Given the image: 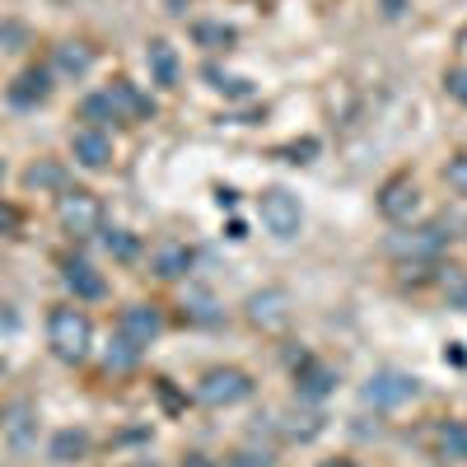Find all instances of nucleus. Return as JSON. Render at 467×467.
I'll return each mask as SVG.
<instances>
[{
	"label": "nucleus",
	"mask_w": 467,
	"mask_h": 467,
	"mask_svg": "<svg viewBox=\"0 0 467 467\" xmlns=\"http://www.w3.org/2000/svg\"><path fill=\"white\" fill-rule=\"evenodd\" d=\"M253 374L248 369H234V365H220V369H206L202 383H197V398L206 407H239L253 398Z\"/></svg>",
	"instance_id": "1"
},
{
	"label": "nucleus",
	"mask_w": 467,
	"mask_h": 467,
	"mask_svg": "<svg viewBox=\"0 0 467 467\" xmlns=\"http://www.w3.org/2000/svg\"><path fill=\"white\" fill-rule=\"evenodd\" d=\"M449 224H416V229H402L388 239V253L402 257V262H435L444 248H449Z\"/></svg>",
	"instance_id": "2"
},
{
	"label": "nucleus",
	"mask_w": 467,
	"mask_h": 467,
	"mask_svg": "<svg viewBox=\"0 0 467 467\" xmlns=\"http://www.w3.org/2000/svg\"><path fill=\"white\" fill-rule=\"evenodd\" d=\"M47 337H52V350L61 360H85V350H89V318L80 314V308H52Z\"/></svg>",
	"instance_id": "3"
},
{
	"label": "nucleus",
	"mask_w": 467,
	"mask_h": 467,
	"mask_svg": "<svg viewBox=\"0 0 467 467\" xmlns=\"http://www.w3.org/2000/svg\"><path fill=\"white\" fill-rule=\"evenodd\" d=\"M416 393H420V383H416L411 374H402V369H379V374L360 388L365 407H379V411H388V407H402V402H411Z\"/></svg>",
	"instance_id": "4"
},
{
	"label": "nucleus",
	"mask_w": 467,
	"mask_h": 467,
	"mask_svg": "<svg viewBox=\"0 0 467 467\" xmlns=\"http://www.w3.org/2000/svg\"><path fill=\"white\" fill-rule=\"evenodd\" d=\"M262 224H266V234H276V239H295L299 234L304 215H299V202L290 197L285 187H266L262 192Z\"/></svg>",
	"instance_id": "5"
},
{
	"label": "nucleus",
	"mask_w": 467,
	"mask_h": 467,
	"mask_svg": "<svg viewBox=\"0 0 467 467\" xmlns=\"http://www.w3.org/2000/svg\"><path fill=\"white\" fill-rule=\"evenodd\" d=\"M420 206V192H416V178L411 173H393L383 187H379V215L393 220V224H407Z\"/></svg>",
	"instance_id": "6"
},
{
	"label": "nucleus",
	"mask_w": 467,
	"mask_h": 467,
	"mask_svg": "<svg viewBox=\"0 0 467 467\" xmlns=\"http://www.w3.org/2000/svg\"><path fill=\"white\" fill-rule=\"evenodd\" d=\"M61 224L75 234V239H89V234L103 229V206L94 192H66L61 197Z\"/></svg>",
	"instance_id": "7"
},
{
	"label": "nucleus",
	"mask_w": 467,
	"mask_h": 467,
	"mask_svg": "<svg viewBox=\"0 0 467 467\" xmlns=\"http://www.w3.org/2000/svg\"><path fill=\"white\" fill-rule=\"evenodd\" d=\"M337 383H341V374H337L327 360L304 356V360L295 365V393H299V402H323L327 393H337Z\"/></svg>",
	"instance_id": "8"
},
{
	"label": "nucleus",
	"mask_w": 467,
	"mask_h": 467,
	"mask_svg": "<svg viewBox=\"0 0 467 467\" xmlns=\"http://www.w3.org/2000/svg\"><path fill=\"white\" fill-rule=\"evenodd\" d=\"M248 323L262 327V332H276L290 323V295L285 290H262L248 299Z\"/></svg>",
	"instance_id": "9"
},
{
	"label": "nucleus",
	"mask_w": 467,
	"mask_h": 467,
	"mask_svg": "<svg viewBox=\"0 0 467 467\" xmlns=\"http://www.w3.org/2000/svg\"><path fill=\"white\" fill-rule=\"evenodd\" d=\"M160 327H164V318H160V308H154V304L122 308V337H131L136 346H150L154 337H160Z\"/></svg>",
	"instance_id": "10"
},
{
	"label": "nucleus",
	"mask_w": 467,
	"mask_h": 467,
	"mask_svg": "<svg viewBox=\"0 0 467 467\" xmlns=\"http://www.w3.org/2000/svg\"><path fill=\"white\" fill-rule=\"evenodd\" d=\"M70 150H75V160H80L85 169H108V164H112V140H108L99 127H89V131H75Z\"/></svg>",
	"instance_id": "11"
},
{
	"label": "nucleus",
	"mask_w": 467,
	"mask_h": 467,
	"mask_svg": "<svg viewBox=\"0 0 467 467\" xmlns=\"http://www.w3.org/2000/svg\"><path fill=\"white\" fill-rule=\"evenodd\" d=\"M145 61H150V70H154V85H164V89H173V85H178L182 66H178V52H173L169 43H150Z\"/></svg>",
	"instance_id": "12"
},
{
	"label": "nucleus",
	"mask_w": 467,
	"mask_h": 467,
	"mask_svg": "<svg viewBox=\"0 0 467 467\" xmlns=\"http://www.w3.org/2000/svg\"><path fill=\"white\" fill-rule=\"evenodd\" d=\"M187 271H192V248L164 244L160 253H154V276L160 281H178V276H187Z\"/></svg>",
	"instance_id": "13"
},
{
	"label": "nucleus",
	"mask_w": 467,
	"mask_h": 467,
	"mask_svg": "<svg viewBox=\"0 0 467 467\" xmlns=\"http://www.w3.org/2000/svg\"><path fill=\"white\" fill-rule=\"evenodd\" d=\"M108 99H112L117 117H150V112H154V103H150L136 85H127V80H117V85L108 89Z\"/></svg>",
	"instance_id": "14"
},
{
	"label": "nucleus",
	"mask_w": 467,
	"mask_h": 467,
	"mask_svg": "<svg viewBox=\"0 0 467 467\" xmlns=\"http://www.w3.org/2000/svg\"><path fill=\"white\" fill-rule=\"evenodd\" d=\"M435 449L449 462H467V420H444L435 435Z\"/></svg>",
	"instance_id": "15"
},
{
	"label": "nucleus",
	"mask_w": 467,
	"mask_h": 467,
	"mask_svg": "<svg viewBox=\"0 0 467 467\" xmlns=\"http://www.w3.org/2000/svg\"><path fill=\"white\" fill-rule=\"evenodd\" d=\"M66 285L80 295V299H103V290H108L103 276H99L89 262H70V266H66Z\"/></svg>",
	"instance_id": "16"
},
{
	"label": "nucleus",
	"mask_w": 467,
	"mask_h": 467,
	"mask_svg": "<svg viewBox=\"0 0 467 467\" xmlns=\"http://www.w3.org/2000/svg\"><path fill=\"white\" fill-rule=\"evenodd\" d=\"M192 37H197L202 47L220 52V47H234V37H239V33H234L229 24H197V28H192Z\"/></svg>",
	"instance_id": "17"
},
{
	"label": "nucleus",
	"mask_w": 467,
	"mask_h": 467,
	"mask_svg": "<svg viewBox=\"0 0 467 467\" xmlns=\"http://www.w3.org/2000/svg\"><path fill=\"white\" fill-rule=\"evenodd\" d=\"M85 449H89V440H85L80 431H61V435L52 440V458H57V462H75Z\"/></svg>",
	"instance_id": "18"
},
{
	"label": "nucleus",
	"mask_w": 467,
	"mask_h": 467,
	"mask_svg": "<svg viewBox=\"0 0 467 467\" xmlns=\"http://www.w3.org/2000/svg\"><path fill=\"white\" fill-rule=\"evenodd\" d=\"M323 420H327V416H318V411H304V416H290V420H285V435L304 444V440H314V435H323Z\"/></svg>",
	"instance_id": "19"
},
{
	"label": "nucleus",
	"mask_w": 467,
	"mask_h": 467,
	"mask_svg": "<svg viewBox=\"0 0 467 467\" xmlns=\"http://www.w3.org/2000/svg\"><path fill=\"white\" fill-rule=\"evenodd\" d=\"M318 140L314 136H304V140H290V145H276V160H290V164H308V160H318Z\"/></svg>",
	"instance_id": "20"
},
{
	"label": "nucleus",
	"mask_w": 467,
	"mask_h": 467,
	"mask_svg": "<svg viewBox=\"0 0 467 467\" xmlns=\"http://www.w3.org/2000/svg\"><path fill=\"white\" fill-rule=\"evenodd\" d=\"M140 360V346L131 341V337H117L112 346H108V369H131Z\"/></svg>",
	"instance_id": "21"
},
{
	"label": "nucleus",
	"mask_w": 467,
	"mask_h": 467,
	"mask_svg": "<svg viewBox=\"0 0 467 467\" xmlns=\"http://www.w3.org/2000/svg\"><path fill=\"white\" fill-rule=\"evenodd\" d=\"M187 318H192V323H220L224 314H220V304H215L206 290H197V295L187 299Z\"/></svg>",
	"instance_id": "22"
},
{
	"label": "nucleus",
	"mask_w": 467,
	"mask_h": 467,
	"mask_svg": "<svg viewBox=\"0 0 467 467\" xmlns=\"http://www.w3.org/2000/svg\"><path fill=\"white\" fill-rule=\"evenodd\" d=\"M206 80H215V89L229 94V99H253V80H239V75H220V70L211 66V70H206Z\"/></svg>",
	"instance_id": "23"
},
{
	"label": "nucleus",
	"mask_w": 467,
	"mask_h": 467,
	"mask_svg": "<svg viewBox=\"0 0 467 467\" xmlns=\"http://www.w3.org/2000/svg\"><path fill=\"white\" fill-rule=\"evenodd\" d=\"M33 99H47V75L43 70H28L15 85V103H33Z\"/></svg>",
	"instance_id": "24"
},
{
	"label": "nucleus",
	"mask_w": 467,
	"mask_h": 467,
	"mask_svg": "<svg viewBox=\"0 0 467 467\" xmlns=\"http://www.w3.org/2000/svg\"><path fill=\"white\" fill-rule=\"evenodd\" d=\"M103 244H108V253H112V257H122V262L140 253L136 234H127V229H108V239H103Z\"/></svg>",
	"instance_id": "25"
},
{
	"label": "nucleus",
	"mask_w": 467,
	"mask_h": 467,
	"mask_svg": "<svg viewBox=\"0 0 467 467\" xmlns=\"http://www.w3.org/2000/svg\"><path fill=\"white\" fill-rule=\"evenodd\" d=\"M57 61H61V70H66V75H85L94 57H89V47H61V57H57Z\"/></svg>",
	"instance_id": "26"
},
{
	"label": "nucleus",
	"mask_w": 467,
	"mask_h": 467,
	"mask_svg": "<svg viewBox=\"0 0 467 467\" xmlns=\"http://www.w3.org/2000/svg\"><path fill=\"white\" fill-rule=\"evenodd\" d=\"M229 467H276V453L271 449H239L229 458Z\"/></svg>",
	"instance_id": "27"
},
{
	"label": "nucleus",
	"mask_w": 467,
	"mask_h": 467,
	"mask_svg": "<svg viewBox=\"0 0 467 467\" xmlns=\"http://www.w3.org/2000/svg\"><path fill=\"white\" fill-rule=\"evenodd\" d=\"M85 117L89 122H117V108L108 94H94V99H85Z\"/></svg>",
	"instance_id": "28"
},
{
	"label": "nucleus",
	"mask_w": 467,
	"mask_h": 467,
	"mask_svg": "<svg viewBox=\"0 0 467 467\" xmlns=\"http://www.w3.org/2000/svg\"><path fill=\"white\" fill-rule=\"evenodd\" d=\"M444 178H449V187L458 192V197H467V154H453V160L444 164Z\"/></svg>",
	"instance_id": "29"
},
{
	"label": "nucleus",
	"mask_w": 467,
	"mask_h": 467,
	"mask_svg": "<svg viewBox=\"0 0 467 467\" xmlns=\"http://www.w3.org/2000/svg\"><path fill=\"white\" fill-rule=\"evenodd\" d=\"M444 89H449L458 103H467V66H458V70H449V75H444Z\"/></svg>",
	"instance_id": "30"
},
{
	"label": "nucleus",
	"mask_w": 467,
	"mask_h": 467,
	"mask_svg": "<svg viewBox=\"0 0 467 467\" xmlns=\"http://www.w3.org/2000/svg\"><path fill=\"white\" fill-rule=\"evenodd\" d=\"M444 285H449V304L467 308V276H444Z\"/></svg>",
	"instance_id": "31"
},
{
	"label": "nucleus",
	"mask_w": 467,
	"mask_h": 467,
	"mask_svg": "<svg viewBox=\"0 0 467 467\" xmlns=\"http://www.w3.org/2000/svg\"><path fill=\"white\" fill-rule=\"evenodd\" d=\"M57 178H61L57 169H33V173H28V182H33V187H37V182H43V187H47V182H57Z\"/></svg>",
	"instance_id": "32"
},
{
	"label": "nucleus",
	"mask_w": 467,
	"mask_h": 467,
	"mask_svg": "<svg viewBox=\"0 0 467 467\" xmlns=\"http://www.w3.org/2000/svg\"><path fill=\"white\" fill-rule=\"evenodd\" d=\"M0 229H19V211L15 206H0Z\"/></svg>",
	"instance_id": "33"
},
{
	"label": "nucleus",
	"mask_w": 467,
	"mask_h": 467,
	"mask_svg": "<svg viewBox=\"0 0 467 467\" xmlns=\"http://www.w3.org/2000/svg\"><path fill=\"white\" fill-rule=\"evenodd\" d=\"M215 202H220V206H224V211H229V206H234V202H239V192H234V187H220V192H215Z\"/></svg>",
	"instance_id": "34"
},
{
	"label": "nucleus",
	"mask_w": 467,
	"mask_h": 467,
	"mask_svg": "<svg viewBox=\"0 0 467 467\" xmlns=\"http://www.w3.org/2000/svg\"><path fill=\"white\" fill-rule=\"evenodd\" d=\"M402 10H407V0H383V15H388V19H398Z\"/></svg>",
	"instance_id": "35"
},
{
	"label": "nucleus",
	"mask_w": 467,
	"mask_h": 467,
	"mask_svg": "<svg viewBox=\"0 0 467 467\" xmlns=\"http://www.w3.org/2000/svg\"><path fill=\"white\" fill-rule=\"evenodd\" d=\"M323 467H360V462H350V458H327Z\"/></svg>",
	"instance_id": "36"
},
{
	"label": "nucleus",
	"mask_w": 467,
	"mask_h": 467,
	"mask_svg": "<svg viewBox=\"0 0 467 467\" xmlns=\"http://www.w3.org/2000/svg\"><path fill=\"white\" fill-rule=\"evenodd\" d=\"M182 467H211V462H206V458H202V453H192V458H187V462H182Z\"/></svg>",
	"instance_id": "37"
},
{
	"label": "nucleus",
	"mask_w": 467,
	"mask_h": 467,
	"mask_svg": "<svg viewBox=\"0 0 467 467\" xmlns=\"http://www.w3.org/2000/svg\"><path fill=\"white\" fill-rule=\"evenodd\" d=\"M136 467H150V462H136Z\"/></svg>",
	"instance_id": "38"
}]
</instances>
